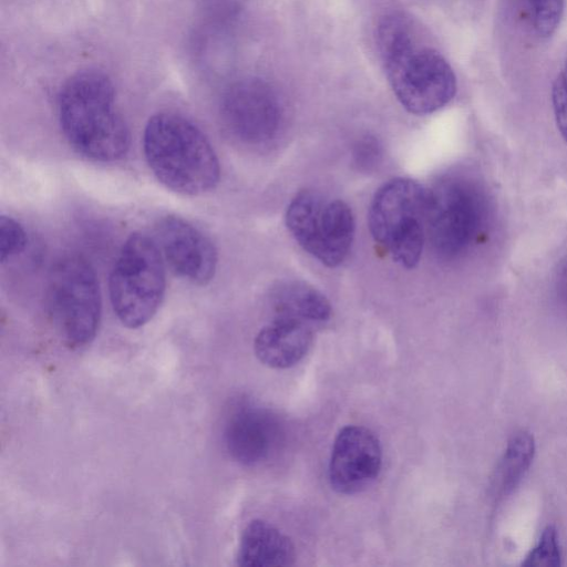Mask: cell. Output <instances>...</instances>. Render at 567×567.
<instances>
[{
  "instance_id": "cell-12",
  "label": "cell",
  "mask_w": 567,
  "mask_h": 567,
  "mask_svg": "<svg viewBox=\"0 0 567 567\" xmlns=\"http://www.w3.org/2000/svg\"><path fill=\"white\" fill-rule=\"evenodd\" d=\"M281 429L269 411L244 404L228 415L224 427V441L229 455L247 466L270 457L278 446Z\"/></svg>"
},
{
  "instance_id": "cell-2",
  "label": "cell",
  "mask_w": 567,
  "mask_h": 567,
  "mask_svg": "<svg viewBox=\"0 0 567 567\" xmlns=\"http://www.w3.org/2000/svg\"><path fill=\"white\" fill-rule=\"evenodd\" d=\"M61 130L69 144L99 162L122 158L130 147V131L115 109L110 78L97 70L81 71L62 85L58 99Z\"/></svg>"
},
{
  "instance_id": "cell-5",
  "label": "cell",
  "mask_w": 567,
  "mask_h": 567,
  "mask_svg": "<svg viewBox=\"0 0 567 567\" xmlns=\"http://www.w3.org/2000/svg\"><path fill=\"white\" fill-rule=\"evenodd\" d=\"M430 190L410 178H394L375 193L369 209V228L392 259L404 268L420 261L426 239Z\"/></svg>"
},
{
  "instance_id": "cell-16",
  "label": "cell",
  "mask_w": 567,
  "mask_h": 567,
  "mask_svg": "<svg viewBox=\"0 0 567 567\" xmlns=\"http://www.w3.org/2000/svg\"><path fill=\"white\" fill-rule=\"evenodd\" d=\"M534 455V436L525 430L514 433L507 442L493 477V489L497 496H506L519 485Z\"/></svg>"
},
{
  "instance_id": "cell-13",
  "label": "cell",
  "mask_w": 567,
  "mask_h": 567,
  "mask_svg": "<svg viewBox=\"0 0 567 567\" xmlns=\"http://www.w3.org/2000/svg\"><path fill=\"white\" fill-rule=\"evenodd\" d=\"M312 341V326L292 318L276 317L257 333L254 350L265 365L286 369L308 353Z\"/></svg>"
},
{
  "instance_id": "cell-18",
  "label": "cell",
  "mask_w": 567,
  "mask_h": 567,
  "mask_svg": "<svg viewBox=\"0 0 567 567\" xmlns=\"http://www.w3.org/2000/svg\"><path fill=\"white\" fill-rule=\"evenodd\" d=\"M561 564L558 535L553 526H547L538 544L528 553L522 563L525 567H557Z\"/></svg>"
},
{
  "instance_id": "cell-10",
  "label": "cell",
  "mask_w": 567,
  "mask_h": 567,
  "mask_svg": "<svg viewBox=\"0 0 567 567\" xmlns=\"http://www.w3.org/2000/svg\"><path fill=\"white\" fill-rule=\"evenodd\" d=\"M381 467V444L371 430L347 425L338 432L328 466L329 483L337 493L353 495L367 489Z\"/></svg>"
},
{
  "instance_id": "cell-14",
  "label": "cell",
  "mask_w": 567,
  "mask_h": 567,
  "mask_svg": "<svg viewBox=\"0 0 567 567\" xmlns=\"http://www.w3.org/2000/svg\"><path fill=\"white\" fill-rule=\"evenodd\" d=\"M295 558L296 551L291 539L272 524L254 519L244 528L237 553L239 566H291Z\"/></svg>"
},
{
  "instance_id": "cell-8",
  "label": "cell",
  "mask_w": 567,
  "mask_h": 567,
  "mask_svg": "<svg viewBox=\"0 0 567 567\" xmlns=\"http://www.w3.org/2000/svg\"><path fill=\"white\" fill-rule=\"evenodd\" d=\"M285 219L298 244L321 264L333 268L348 257L355 225L351 208L341 199L301 190L289 203Z\"/></svg>"
},
{
  "instance_id": "cell-15",
  "label": "cell",
  "mask_w": 567,
  "mask_h": 567,
  "mask_svg": "<svg viewBox=\"0 0 567 567\" xmlns=\"http://www.w3.org/2000/svg\"><path fill=\"white\" fill-rule=\"evenodd\" d=\"M271 299L276 317L297 319L313 328L331 317V305L324 295L303 281L279 284Z\"/></svg>"
},
{
  "instance_id": "cell-3",
  "label": "cell",
  "mask_w": 567,
  "mask_h": 567,
  "mask_svg": "<svg viewBox=\"0 0 567 567\" xmlns=\"http://www.w3.org/2000/svg\"><path fill=\"white\" fill-rule=\"evenodd\" d=\"M143 150L156 178L184 195H202L220 177L218 157L205 134L186 117L162 112L144 130Z\"/></svg>"
},
{
  "instance_id": "cell-7",
  "label": "cell",
  "mask_w": 567,
  "mask_h": 567,
  "mask_svg": "<svg viewBox=\"0 0 567 567\" xmlns=\"http://www.w3.org/2000/svg\"><path fill=\"white\" fill-rule=\"evenodd\" d=\"M45 303L66 344L90 343L96 336L102 312L99 280L92 265L79 255L56 261L49 275Z\"/></svg>"
},
{
  "instance_id": "cell-21",
  "label": "cell",
  "mask_w": 567,
  "mask_h": 567,
  "mask_svg": "<svg viewBox=\"0 0 567 567\" xmlns=\"http://www.w3.org/2000/svg\"><path fill=\"white\" fill-rule=\"evenodd\" d=\"M380 157V145L372 137L361 140L354 150L355 163L364 169H369Z\"/></svg>"
},
{
  "instance_id": "cell-1",
  "label": "cell",
  "mask_w": 567,
  "mask_h": 567,
  "mask_svg": "<svg viewBox=\"0 0 567 567\" xmlns=\"http://www.w3.org/2000/svg\"><path fill=\"white\" fill-rule=\"evenodd\" d=\"M377 45L391 89L408 112L431 114L454 97L453 69L436 50L417 42L406 18L384 17L377 28Z\"/></svg>"
},
{
  "instance_id": "cell-6",
  "label": "cell",
  "mask_w": 567,
  "mask_h": 567,
  "mask_svg": "<svg viewBox=\"0 0 567 567\" xmlns=\"http://www.w3.org/2000/svg\"><path fill=\"white\" fill-rule=\"evenodd\" d=\"M165 288V267L156 241L143 233L131 234L110 274L114 313L125 327L137 329L154 317Z\"/></svg>"
},
{
  "instance_id": "cell-4",
  "label": "cell",
  "mask_w": 567,
  "mask_h": 567,
  "mask_svg": "<svg viewBox=\"0 0 567 567\" xmlns=\"http://www.w3.org/2000/svg\"><path fill=\"white\" fill-rule=\"evenodd\" d=\"M430 190L426 236L434 251L454 259L471 250L486 234L489 203L475 178L454 174Z\"/></svg>"
},
{
  "instance_id": "cell-19",
  "label": "cell",
  "mask_w": 567,
  "mask_h": 567,
  "mask_svg": "<svg viewBox=\"0 0 567 567\" xmlns=\"http://www.w3.org/2000/svg\"><path fill=\"white\" fill-rule=\"evenodd\" d=\"M27 234L23 227L12 217H0V260H6L22 252L27 246Z\"/></svg>"
},
{
  "instance_id": "cell-9",
  "label": "cell",
  "mask_w": 567,
  "mask_h": 567,
  "mask_svg": "<svg viewBox=\"0 0 567 567\" xmlns=\"http://www.w3.org/2000/svg\"><path fill=\"white\" fill-rule=\"evenodd\" d=\"M221 121L239 142L260 145L275 137L281 121L276 92L265 81L246 78L233 83L220 103Z\"/></svg>"
},
{
  "instance_id": "cell-22",
  "label": "cell",
  "mask_w": 567,
  "mask_h": 567,
  "mask_svg": "<svg viewBox=\"0 0 567 567\" xmlns=\"http://www.w3.org/2000/svg\"><path fill=\"white\" fill-rule=\"evenodd\" d=\"M554 290L558 305L567 312V254L563 257L557 267Z\"/></svg>"
},
{
  "instance_id": "cell-17",
  "label": "cell",
  "mask_w": 567,
  "mask_h": 567,
  "mask_svg": "<svg viewBox=\"0 0 567 567\" xmlns=\"http://www.w3.org/2000/svg\"><path fill=\"white\" fill-rule=\"evenodd\" d=\"M517 3L537 37L547 39L556 32L564 16L565 0H517Z\"/></svg>"
},
{
  "instance_id": "cell-11",
  "label": "cell",
  "mask_w": 567,
  "mask_h": 567,
  "mask_svg": "<svg viewBox=\"0 0 567 567\" xmlns=\"http://www.w3.org/2000/svg\"><path fill=\"white\" fill-rule=\"evenodd\" d=\"M155 228L162 256L177 276L200 286L213 279L218 256L207 236L177 216L161 218Z\"/></svg>"
},
{
  "instance_id": "cell-20",
  "label": "cell",
  "mask_w": 567,
  "mask_h": 567,
  "mask_svg": "<svg viewBox=\"0 0 567 567\" xmlns=\"http://www.w3.org/2000/svg\"><path fill=\"white\" fill-rule=\"evenodd\" d=\"M551 105L557 128L567 142V58L551 85Z\"/></svg>"
}]
</instances>
